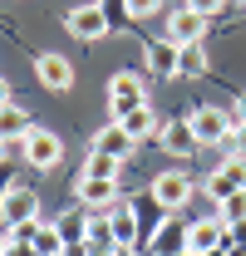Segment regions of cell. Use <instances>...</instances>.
I'll use <instances>...</instances> for the list:
<instances>
[{"mask_svg":"<svg viewBox=\"0 0 246 256\" xmlns=\"http://www.w3.org/2000/svg\"><path fill=\"white\" fill-rule=\"evenodd\" d=\"M0 256H10V242H5V232H0Z\"/></svg>","mask_w":246,"mask_h":256,"instance_id":"4dcf8cb0","label":"cell"},{"mask_svg":"<svg viewBox=\"0 0 246 256\" xmlns=\"http://www.w3.org/2000/svg\"><path fill=\"white\" fill-rule=\"evenodd\" d=\"M143 64H148V74H158V79H178V44L153 40V44L143 50Z\"/></svg>","mask_w":246,"mask_h":256,"instance_id":"2e32d148","label":"cell"},{"mask_svg":"<svg viewBox=\"0 0 246 256\" xmlns=\"http://www.w3.org/2000/svg\"><path fill=\"white\" fill-rule=\"evenodd\" d=\"M60 236L64 246H74V242H89V207H69V212H60Z\"/></svg>","mask_w":246,"mask_h":256,"instance_id":"d6986e66","label":"cell"},{"mask_svg":"<svg viewBox=\"0 0 246 256\" xmlns=\"http://www.w3.org/2000/svg\"><path fill=\"white\" fill-rule=\"evenodd\" d=\"M30 108H25V104H15V98H10V104H5V108H0V138H5V143H10V138H25V133H30Z\"/></svg>","mask_w":246,"mask_h":256,"instance_id":"ac0fdd59","label":"cell"},{"mask_svg":"<svg viewBox=\"0 0 246 256\" xmlns=\"http://www.w3.org/2000/svg\"><path fill=\"white\" fill-rule=\"evenodd\" d=\"M216 222H222V226L246 222V192H232L226 202H216Z\"/></svg>","mask_w":246,"mask_h":256,"instance_id":"7402d4cb","label":"cell"},{"mask_svg":"<svg viewBox=\"0 0 246 256\" xmlns=\"http://www.w3.org/2000/svg\"><path fill=\"white\" fill-rule=\"evenodd\" d=\"M232 118H236V124H246V94L236 98V104H232Z\"/></svg>","mask_w":246,"mask_h":256,"instance_id":"83f0119b","label":"cell"},{"mask_svg":"<svg viewBox=\"0 0 246 256\" xmlns=\"http://www.w3.org/2000/svg\"><path fill=\"white\" fill-rule=\"evenodd\" d=\"M108 222H114V242L118 246H138V202H114L108 207Z\"/></svg>","mask_w":246,"mask_h":256,"instance_id":"9a60e30c","label":"cell"},{"mask_svg":"<svg viewBox=\"0 0 246 256\" xmlns=\"http://www.w3.org/2000/svg\"><path fill=\"white\" fill-rule=\"evenodd\" d=\"M34 74H40V84H44L50 94H69V89H74V60H64L60 50L34 54Z\"/></svg>","mask_w":246,"mask_h":256,"instance_id":"ba28073f","label":"cell"},{"mask_svg":"<svg viewBox=\"0 0 246 256\" xmlns=\"http://www.w3.org/2000/svg\"><path fill=\"white\" fill-rule=\"evenodd\" d=\"M74 192H79V207H89V212H108L114 202H118V178H74Z\"/></svg>","mask_w":246,"mask_h":256,"instance_id":"9c48e42d","label":"cell"},{"mask_svg":"<svg viewBox=\"0 0 246 256\" xmlns=\"http://www.w3.org/2000/svg\"><path fill=\"white\" fill-rule=\"evenodd\" d=\"M212 64H207V50L202 44H187V50H178V74H187V79H197V74H207Z\"/></svg>","mask_w":246,"mask_h":256,"instance_id":"44dd1931","label":"cell"},{"mask_svg":"<svg viewBox=\"0 0 246 256\" xmlns=\"http://www.w3.org/2000/svg\"><path fill=\"white\" fill-rule=\"evenodd\" d=\"M182 242H187V226L178 222V217H162L143 246H148V256H178V252H182Z\"/></svg>","mask_w":246,"mask_h":256,"instance_id":"5bb4252c","label":"cell"},{"mask_svg":"<svg viewBox=\"0 0 246 256\" xmlns=\"http://www.w3.org/2000/svg\"><path fill=\"white\" fill-rule=\"evenodd\" d=\"M226 232H232V242H236V246H246V222H236V226H226Z\"/></svg>","mask_w":246,"mask_h":256,"instance_id":"4316f807","label":"cell"},{"mask_svg":"<svg viewBox=\"0 0 246 256\" xmlns=\"http://www.w3.org/2000/svg\"><path fill=\"white\" fill-rule=\"evenodd\" d=\"M89 153H104V158H114V162H128L133 153H138V143H133V138H128V133H123V128L114 124V118H108V124L94 133Z\"/></svg>","mask_w":246,"mask_h":256,"instance_id":"4fadbf2b","label":"cell"},{"mask_svg":"<svg viewBox=\"0 0 246 256\" xmlns=\"http://www.w3.org/2000/svg\"><path fill=\"white\" fill-rule=\"evenodd\" d=\"M187 124H192V133H197V143H202V148H232V133H236L232 108L202 104V108H192V114H187Z\"/></svg>","mask_w":246,"mask_h":256,"instance_id":"6da1fadb","label":"cell"},{"mask_svg":"<svg viewBox=\"0 0 246 256\" xmlns=\"http://www.w3.org/2000/svg\"><path fill=\"white\" fill-rule=\"evenodd\" d=\"M123 15L128 20H153V15H162V0H123Z\"/></svg>","mask_w":246,"mask_h":256,"instance_id":"cb8c5ba5","label":"cell"},{"mask_svg":"<svg viewBox=\"0 0 246 256\" xmlns=\"http://www.w3.org/2000/svg\"><path fill=\"white\" fill-rule=\"evenodd\" d=\"M0 217H5V226H10V222H25V217H40V192L10 182V188L0 192Z\"/></svg>","mask_w":246,"mask_h":256,"instance_id":"7c38bea8","label":"cell"},{"mask_svg":"<svg viewBox=\"0 0 246 256\" xmlns=\"http://www.w3.org/2000/svg\"><path fill=\"white\" fill-rule=\"evenodd\" d=\"M5 104H10V79L0 74V108H5Z\"/></svg>","mask_w":246,"mask_h":256,"instance_id":"f1b7e54d","label":"cell"},{"mask_svg":"<svg viewBox=\"0 0 246 256\" xmlns=\"http://www.w3.org/2000/svg\"><path fill=\"white\" fill-rule=\"evenodd\" d=\"M158 148L168 153V158H178V162H187L202 143H197V133H192V124L187 118H172V124H162L158 128Z\"/></svg>","mask_w":246,"mask_h":256,"instance_id":"30bf717a","label":"cell"},{"mask_svg":"<svg viewBox=\"0 0 246 256\" xmlns=\"http://www.w3.org/2000/svg\"><path fill=\"white\" fill-rule=\"evenodd\" d=\"M118 128L138 143V138H158V128H162V118L153 114V104H143V108H133V114H123L118 118Z\"/></svg>","mask_w":246,"mask_h":256,"instance_id":"e0dca14e","label":"cell"},{"mask_svg":"<svg viewBox=\"0 0 246 256\" xmlns=\"http://www.w3.org/2000/svg\"><path fill=\"white\" fill-rule=\"evenodd\" d=\"M64 30L74 34V40H84V44H94V40H104V34H108V15H104V5H98V0L74 5V10L64 15Z\"/></svg>","mask_w":246,"mask_h":256,"instance_id":"52a82bcc","label":"cell"},{"mask_svg":"<svg viewBox=\"0 0 246 256\" xmlns=\"http://www.w3.org/2000/svg\"><path fill=\"white\" fill-rule=\"evenodd\" d=\"M226 0H182V10H192V15H202V20H216V10H222Z\"/></svg>","mask_w":246,"mask_h":256,"instance_id":"d4e9b609","label":"cell"},{"mask_svg":"<svg viewBox=\"0 0 246 256\" xmlns=\"http://www.w3.org/2000/svg\"><path fill=\"white\" fill-rule=\"evenodd\" d=\"M20 158L30 162L34 172H54V168L64 162V138L54 133V128H40V124H34L30 133L20 138Z\"/></svg>","mask_w":246,"mask_h":256,"instance_id":"7a4b0ae2","label":"cell"},{"mask_svg":"<svg viewBox=\"0 0 246 256\" xmlns=\"http://www.w3.org/2000/svg\"><path fill=\"white\" fill-rule=\"evenodd\" d=\"M226 242H232V232L216 222V217H197V222H187L182 252H192V256H222V252H226Z\"/></svg>","mask_w":246,"mask_h":256,"instance_id":"8992f818","label":"cell"},{"mask_svg":"<svg viewBox=\"0 0 246 256\" xmlns=\"http://www.w3.org/2000/svg\"><path fill=\"white\" fill-rule=\"evenodd\" d=\"M5 158H10V143H5V138H0V162H5Z\"/></svg>","mask_w":246,"mask_h":256,"instance_id":"f546056e","label":"cell"},{"mask_svg":"<svg viewBox=\"0 0 246 256\" xmlns=\"http://www.w3.org/2000/svg\"><path fill=\"white\" fill-rule=\"evenodd\" d=\"M202 34H207V20H202V15H192V10H172V15L162 20V40H168V44H178V50L202 44Z\"/></svg>","mask_w":246,"mask_h":256,"instance_id":"8fae6325","label":"cell"},{"mask_svg":"<svg viewBox=\"0 0 246 256\" xmlns=\"http://www.w3.org/2000/svg\"><path fill=\"white\" fill-rule=\"evenodd\" d=\"M192 192H197V182L187 178L182 168H168V172L153 178V202L162 207V212H182L187 202H192Z\"/></svg>","mask_w":246,"mask_h":256,"instance_id":"5b68a950","label":"cell"},{"mask_svg":"<svg viewBox=\"0 0 246 256\" xmlns=\"http://www.w3.org/2000/svg\"><path fill=\"white\" fill-rule=\"evenodd\" d=\"M118 168H123V162L104 158V153H89V158H84V168H79V172H84V178H118Z\"/></svg>","mask_w":246,"mask_h":256,"instance_id":"603a6c76","label":"cell"},{"mask_svg":"<svg viewBox=\"0 0 246 256\" xmlns=\"http://www.w3.org/2000/svg\"><path fill=\"white\" fill-rule=\"evenodd\" d=\"M232 153H246V124H236V133H232Z\"/></svg>","mask_w":246,"mask_h":256,"instance_id":"484cf974","label":"cell"},{"mask_svg":"<svg viewBox=\"0 0 246 256\" xmlns=\"http://www.w3.org/2000/svg\"><path fill=\"white\" fill-rule=\"evenodd\" d=\"M30 252L34 256H64V236H60V226H54V217H44L40 236L30 242Z\"/></svg>","mask_w":246,"mask_h":256,"instance_id":"ffe728a7","label":"cell"},{"mask_svg":"<svg viewBox=\"0 0 246 256\" xmlns=\"http://www.w3.org/2000/svg\"><path fill=\"white\" fill-rule=\"evenodd\" d=\"M242 5H246V0H242Z\"/></svg>","mask_w":246,"mask_h":256,"instance_id":"1f68e13d","label":"cell"},{"mask_svg":"<svg viewBox=\"0 0 246 256\" xmlns=\"http://www.w3.org/2000/svg\"><path fill=\"white\" fill-rule=\"evenodd\" d=\"M143 104H153V98H148V79H143L138 69H118V74L108 79V114H114V124H118L123 114L143 108Z\"/></svg>","mask_w":246,"mask_h":256,"instance_id":"3957f363","label":"cell"},{"mask_svg":"<svg viewBox=\"0 0 246 256\" xmlns=\"http://www.w3.org/2000/svg\"><path fill=\"white\" fill-rule=\"evenodd\" d=\"M232 192H246V153H226L207 172V197L212 202H226Z\"/></svg>","mask_w":246,"mask_h":256,"instance_id":"277c9868","label":"cell"}]
</instances>
